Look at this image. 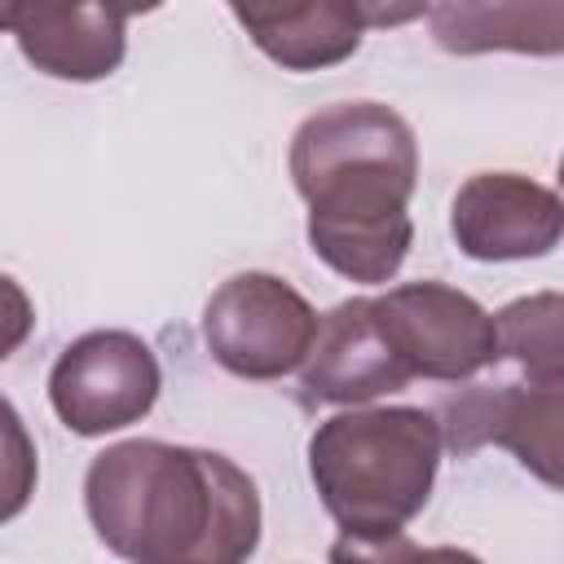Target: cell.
<instances>
[{
  "instance_id": "obj_2",
  "label": "cell",
  "mask_w": 564,
  "mask_h": 564,
  "mask_svg": "<svg viewBox=\"0 0 564 564\" xmlns=\"http://www.w3.org/2000/svg\"><path fill=\"white\" fill-rule=\"evenodd\" d=\"M291 181L308 203L313 256L348 282H388L414 242V128L383 101H335L291 137Z\"/></svg>"
},
{
  "instance_id": "obj_5",
  "label": "cell",
  "mask_w": 564,
  "mask_h": 564,
  "mask_svg": "<svg viewBox=\"0 0 564 564\" xmlns=\"http://www.w3.org/2000/svg\"><path fill=\"white\" fill-rule=\"evenodd\" d=\"M375 322L410 379L458 383L498 361L494 313L445 282H405L370 295Z\"/></svg>"
},
{
  "instance_id": "obj_12",
  "label": "cell",
  "mask_w": 564,
  "mask_h": 564,
  "mask_svg": "<svg viewBox=\"0 0 564 564\" xmlns=\"http://www.w3.org/2000/svg\"><path fill=\"white\" fill-rule=\"evenodd\" d=\"M432 35L449 53H560L564 9L560 4H432L423 9Z\"/></svg>"
},
{
  "instance_id": "obj_11",
  "label": "cell",
  "mask_w": 564,
  "mask_h": 564,
  "mask_svg": "<svg viewBox=\"0 0 564 564\" xmlns=\"http://www.w3.org/2000/svg\"><path fill=\"white\" fill-rule=\"evenodd\" d=\"M300 379L313 401H330V405H361L410 383V375L401 370L375 322L370 295L344 300L326 317H317V335Z\"/></svg>"
},
{
  "instance_id": "obj_13",
  "label": "cell",
  "mask_w": 564,
  "mask_h": 564,
  "mask_svg": "<svg viewBox=\"0 0 564 564\" xmlns=\"http://www.w3.org/2000/svg\"><path fill=\"white\" fill-rule=\"evenodd\" d=\"M560 295H524L494 313L498 357L516 361L529 383H564V344H560Z\"/></svg>"
},
{
  "instance_id": "obj_4",
  "label": "cell",
  "mask_w": 564,
  "mask_h": 564,
  "mask_svg": "<svg viewBox=\"0 0 564 564\" xmlns=\"http://www.w3.org/2000/svg\"><path fill=\"white\" fill-rule=\"evenodd\" d=\"M317 335L313 304L273 273H234L203 308V339L216 366L238 379H282L304 366Z\"/></svg>"
},
{
  "instance_id": "obj_7",
  "label": "cell",
  "mask_w": 564,
  "mask_h": 564,
  "mask_svg": "<svg viewBox=\"0 0 564 564\" xmlns=\"http://www.w3.org/2000/svg\"><path fill=\"white\" fill-rule=\"evenodd\" d=\"M441 441L454 454L507 445L538 480L560 485L564 383H471L441 401Z\"/></svg>"
},
{
  "instance_id": "obj_14",
  "label": "cell",
  "mask_w": 564,
  "mask_h": 564,
  "mask_svg": "<svg viewBox=\"0 0 564 564\" xmlns=\"http://www.w3.org/2000/svg\"><path fill=\"white\" fill-rule=\"evenodd\" d=\"M40 480V454L35 441L13 410V401L0 392V524L22 516Z\"/></svg>"
},
{
  "instance_id": "obj_9",
  "label": "cell",
  "mask_w": 564,
  "mask_h": 564,
  "mask_svg": "<svg viewBox=\"0 0 564 564\" xmlns=\"http://www.w3.org/2000/svg\"><path fill=\"white\" fill-rule=\"evenodd\" d=\"M0 31L35 70L75 84L115 75L128 48V13L110 4H0Z\"/></svg>"
},
{
  "instance_id": "obj_8",
  "label": "cell",
  "mask_w": 564,
  "mask_h": 564,
  "mask_svg": "<svg viewBox=\"0 0 564 564\" xmlns=\"http://www.w3.org/2000/svg\"><path fill=\"white\" fill-rule=\"evenodd\" d=\"M560 225V194L520 172H476L458 185L449 207V234L458 251L485 264L551 256Z\"/></svg>"
},
{
  "instance_id": "obj_10",
  "label": "cell",
  "mask_w": 564,
  "mask_h": 564,
  "mask_svg": "<svg viewBox=\"0 0 564 564\" xmlns=\"http://www.w3.org/2000/svg\"><path fill=\"white\" fill-rule=\"evenodd\" d=\"M229 13L269 62L286 70H322L352 57L370 22H405L419 18L423 9L308 0V4H229Z\"/></svg>"
},
{
  "instance_id": "obj_3",
  "label": "cell",
  "mask_w": 564,
  "mask_h": 564,
  "mask_svg": "<svg viewBox=\"0 0 564 564\" xmlns=\"http://www.w3.org/2000/svg\"><path fill=\"white\" fill-rule=\"evenodd\" d=\"M441 467V427L414 405L330 414L308 441V476L348 538L405 533L427 507Z\"/></svg>"
},
{
  "instance_id": "obj_16",
  "label": "cell",
  "mask_w": 564,
  "mask_h": 564,
  "mask_svg": "<svg viewBox=\"0 0 564 564\" xmlns=\"http://www.w3.org/2000/svg\"><path fill=\"white\" fill-rule=\"evenodd\" d=\"M31 330H35V304H31V295L9 273H0V361L13 357L31 339Z\"/></svg>"
},
{
  "instance_id": "obj_6",
  "label": "cell",
  "mask_w": 564,
  "mask_h": 564,
  "mask_svg": "<svg viewBox=\"0 0 564 564\" xmlns=\"http://www.w3.org/2000/svg\"><path fill=\"white\" fill-rule=\"evenodd\" d=\"M159 388V357L132 330H88L66 344L48 370L53 414L75 436H106L145 419Z\"/></svg>"
},
{
  "instance_id": "obj_1",
  "label": "cell",
  "mask_w": 564,
  "mask_h": 564,
  "mask_svg": "<svg viewBox=\"0 0 564 564\" xmlns=\"http://www.w3.org/2000/svg\"><path fill=\"white\" fill-rule=\"evenodd\" d=\"M97 538L128 564H247L260 542L256 480L216 449L106 445L84 476Z\"/></svg>"
},
{
  "instance_id": "obj_15",
  "label": "cell",
  "mask_w": 564,
  "mask_h": 564,
  "mask_svg": "<svg viewBox=\"0 0 564 564\" xmlns=\"http://www.w3.org/2000/svg\"><path fill=\"white\" fill-rule=\"evenodd\" d=\"M330 564H485V560L463 546H419L405 533H383V538L339 533L330 542Z\"/></svg>"
}]
</instances>
